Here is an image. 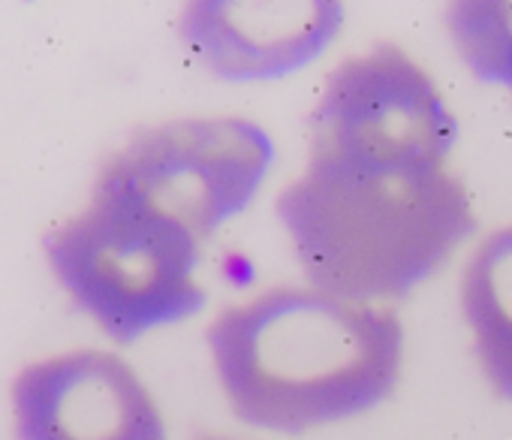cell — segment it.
Returning <instances> with one entry per match:
<instances>
[{
  "label": "cell",
  "instance_id": "cell-1",
  "mask_svg": "<svg viewBox=\"0 0 512 440\" xmlns=\"http://www.w3.org/2000/svg\"><path fill=\"white\" fill-rule=\"evenodd\" d=\"M205 341L232 413L278 434H305L380 407L404 365L395 308L314 287H272L226 305Z\"/></svg>",
  "mask_w": 512,
  "mask_h": 440
},
{
  "label": "cell",
  "instance_id": "cell-10",
  "mask_svg": "<svg viewBox=\"0 0 512 440\" xmlns=\"http://www.w3.org/2000/svg\"><path fill=\"white\" fill-rule=\"evenodd\" d=\"M205 440H226V437H205Z\"/></svg>",
  "mask_w": 512,
  "mask_h": 440
},
{
  "label": "cell",
  "instance_id": "cell-8",
  "mask_svg": "<svg viewBox=\"0 0 512 440\" xmlns=\"http://www.w3.org/2000/svg\"><path fill=\"white\" fill-rule=\"evenodd\" d=\"M458 299L482 377L512 404V224L488 233L473 248Z\"/></svg>",
  "mask_w": 512,
  "mask_h": 440
},
{
  "label": "cell",
  "instance_id": "cell-4",
  "mask_svg": "<svg viewBox=\"0 0 512 440\" xmlns=\"http://www.w3.org/2000/svg\"><path fill=\"white\" fill-rule=\"evenodd\" d=\"M458 121L437 82L395 43L341 61L308 115V163L362 172L446 169Z\"/></svg>",
  "mask_w": 512,
  "mask_h": 440
},
{
  "label": "cell",
  "instance_id": "cell-6",
  "mask_svg": "<svg viewBox=\"0 0 512 440\" xmlns=\"http://www.w3.org/2000/svg\"><path fill=\"white\" fill-rule=\"evenodd\" d=\"M13 428L16 440H169L142 377L106 350H70L22 368Z\"/></svg>",
  "mask_w": 512,
  "mask_h": 440
},
{
  "label": "cell",
  "instance_id": "cell-5",
  "mask_svg": "<svg viewBox=\"0 0 512 440\" xmlns=\"http://www.w3.org/2000/svg\"><path fill=\"white\" fill-rule=\"evenodd\" d=\"M272 163L275 145L260 124L178 118L130 136L97 181L139 196L205 242L253 202Z\"/></svg>",
  "mask_w": 512,
  "mask_h": 440
},
{
  "label": "cell",
  "instance_id": "cell-7",
  "mask_svg": "<svg viewBox=\"0 0 512 440\" xmlns=\"http://www.w3.org/2000/svg\"><path fill=\"white\" fill-rule=\"evenodd\" d=\"M341 25L344 7L332 0H202L181 13L178 34L190 58L217 79L266 82L320 58Z\"/></svg>",
  "mask_w": 512,
  "mask_h": 440
},
{
  "label": "cell",
  "instance_id": "cell-9",
  "mask_svg": "<svg viewBox=\"0 0 512 440\" xmlns=\"http://www.w3.org/2000/svg\"><path fill=\"white\" fill-rule=\"evenodd\" d=\"M446 31L470 76L512 97V0H461L446 10Z\"/></svg>",
  "mask_w": 512,
  "mask_h": 440
},
{
  "label": "cell",
  "instance_id": "cell-2",
  "mask_svg": "<svg viewBox=\"0 0 512 440\" xmlns=\"http://www.w3.org/2000/svg\"><path fill=\"white\" fill-rule=\"evenodd\" d=\"M314 290L389 305L440 272L476 233L467 184L431 172H362L308 163L275 202Z\"/></svg>",
  "mask_w": 512,
  "mask_h": 440
},
{
  "label": "cell",
  "instance_id": "cell-3",
  "mask_svg": "<svg viewBox=\"0 0 512 440\" xmlns=\"http://www.w3.org/2000/svg\"><path fill=\"white\" fill-rule=\"evenodd\" d=\"M52 275L118 344L202 311V242L139 196L94 184L91 202L43 236Z\"/></svg>",
  "mask_w": 512,
  "mask_h": 440
}]
</instances>
